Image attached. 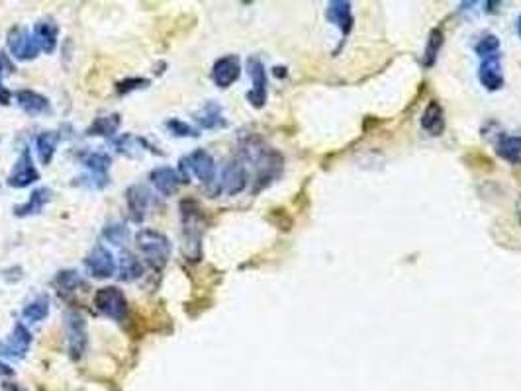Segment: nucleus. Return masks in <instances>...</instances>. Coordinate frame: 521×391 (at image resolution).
Instances as JSON below:
<instances>
[{
	"mask_svg": "<svg viewBox=\"0 0 521 391\" xmlns=\"http://www.w3.org/2000/svg\"><path fill=\"white\" fill-rule=\"evenodd\" d=\"M16 102L28 115H43V113L52 112L49 100L38 94L36 90H20L16 93Z\"/></svg>",
	"mask_w": 521,
	"mask_h": 391,
	"instance_id": "obj_16",
	"label": "nucleus"
},
{
	"mask_svg": "<svg viewBox=\"0 0 521 391\" xmlns=\"http://www.w3.org/2000/svg\"><path fill=\"white\" fill-rule=\"evenodd\" d=\"M136 245L139 253L147 258V262L155 270H161L171 258V243L161 231L141 229L136 235Z\"/></svg>",
	"mask_w": 521,
	"mask_h": 391,
	"instance_id": "obj_2",
	"label": "nucleus"
},
{
	"mask_svg": "<svg viewBox=\"0 0 521 391\" xmlns=\"http://www.w3.org/2000/svg\"><path fill=\"white\" fill-rule=\"evenodd\" d=\"M24 319L30 321V323H40L43 321L47 315H49V299L47 296H40L36 298L31 303H28L24 311H22Z\"/></svg>",
	"mask_w": 521,
	"mask_h": 391,
	"instance_id": "obj_28",
	"label": "nucleus"
},
{
	"mask_svg": "<svg viewBox=\"0 0 521 391\" xmlns=\"http://www.w3.org/2000/svg\"><path fill=\"white\" fill-rule=\"evenodd\" d=\"M500 49V40L496 38V35H484L479 43H476V47H474V51L479 53L480 57H490L494 53H498Z\"/></svg>",
	"mask_w": 521,
	"mask_h": 391,
	"instance_id": "obj_32",
	"label": "nucleus"
},
{
	"mask_svg": "<svg viewBox=\"0 0 521 391\" xmlns=\"http://www.w3.org/2000/svg\"><path fill=\"white\" fill-rule=\"evenodd\" d=\"M282 71H284V69L277 67V69H274V74H277V77H284V72H282Z\"/></svg>",
	"mask_w": 521,
	"mask_h": 391,
	"instance_id": "obj_39",
	"label": "nucleus"
},
{
	"mask_svg": "<svg viewBox=\"0 0 521 391\" xmlns=\"http://www.w3.org/2000/svg\"><path fill=\"white\" fill-rule=\"evenodd\" d=\"M327 18L334 22L335 26L341 30L343 38H347L353 30V14H351V4L345 0H334L327 6Z\"/></svg>",
	"mask_w": 521,
	"mask_h": 391,
	"instance_id": "obj_17",
	"label": "nucleus"
},
{
	"mask_svg": "<svg viewBox=\"0 0 521 391\" xmlns=\"http://www.w3.org/2000/svg\"><path fill=\"white\" fill-rule=\"evenodd\" d=\"M57 35H59V28L53 20H40L33 28V38L40 45V49L45 53H53L57 47Z\"/></svg>",
	"mask_w": 521,
	"mask_h": 391,
	"instance_id": "obj_19",
	"label": "nucleus"
},
{
	"mask_svg": "<svg viewBox=\"0 0 521 391\" xmlns=\"http://www.w3.org/2000/svg\"><path fill=\"white\" fill-rule=\"evenodd\" d=\"M496 153L510 163H518L521 159V135H504L496 143Z\"/></svg>",
	"mask_w": 521,
	"mask_h": 391,
	"instance_id": "obj_24",
	"label": "nucleus"
},
{
	"mask_svg": "<svg viewBox=\"0 0 521 391\" xmlns=\"http://www.w3.org/2000/svg\"><path fill=\"white\" fill-rule=\"evenodd\" d=\"M143 274V264L139 262V258L132 253L124 250L120 257V280L124 282H134Z\"/></svg>",
	"mask_w": 521,
	"mask_h": 391,
	"instance_id": "obj_25",
	"label": "nucleus"
},
{
	"mask_svg": "<svg viewBox=\"0 0 521 391\" xmlns=\"http://www.w3.org/2000/svg\"><path fill=\"white\" fill-rule=\"evenodd\" d=\"M518 217H520V221H521V194H520V198H518Z\"/></svg>",
	"mask_w": 521,
	"mask_h": 391,
	"instance_id": "obj_38",
	"label": "nucleus"
},
{
	"mask_svg": "<svg viewBox=\"0 0 521 391\" xmlns=\"http://www.w3.org/2000/svg\"><path fill=\"white\" fill-rule=\"evenodd\" d=\"M196 122H199L204 129H218V127H226L228 122L221 115V108L218 104L208 102L199 113H196Z\"/></svg>",
	"mask_w": 521,
	"mask_h": 391,
	"instance_id": "obj_22",
	"label": "nucleus"
},
{
	"mask_svg": "<svg viewBox=\"0 0 521 391\" xmlns=\"http://www.w3.org/2000/svg\"><path fill=\"white\" fill-rule=\"evenodd\" d=\"M149 202H151V192L147 190L146 186L141 184H134L130 186L125 190V204H127V212L134 221H143L146 217L147 207H149Z\"/></svg>",
	"mask_w": 521,
	"mask_h": 391,
	"instance_id": "obj_14",
	"label": "nucleus"
},
{
	"mask_svg": "<svg viewBox=\"0 0 521 391\" xmlns=\"http://www.w3.org/2000/svg\"><path fill=\"white\" fill-rule=\"evenodd\" d=\"M31 344V333L26 329L24 323H16L12 333L6 337V339L0 342V354L4 358H10V360H20L28 354Z\"/></svg>",
	"mask_w": 521,
	"mask_h": 391,
	"instance_id": "obj_5",
	"label": "nucleus"
},
{
	"mask_svg": "<svg viewBox=\"0 0 521 391\" xmlns=\"http://www.w3.org/2000/svg\"><path fill=\"white\" fill-rule=\"evenodd\" d=\"M182 255L196 262L202 257V214L194 202H182Z\"/></svg>",
	"mask_w": 521,
	"mask_h": 391,
	"instance_id": "obj_1",
	"label": "nucleus"
},
{
	"mask_svg": "<svg viewBox=\"0 0 521 391\" xmlns=\"http://www.w3.org/2000/svg\"><path fill=\"white\" fill-rule=\"evenodd\" d=\"M146 141L143 139H137L134 135H124L122 139H118L116 141V147H118V151L120 153L127 154V157H139V145H143Z\"/></svg>",
	"mask_w": 521,
	"mask_h": 391,
	"instance_id": "obj_31",
	"label": "nucleus"
},
{
	"mask_svg": "<svg viewBox=\"0 0 521 391\" xmlns=\"http://www.w3.org/2000/svg\"><path fill=\"white\" fill-rule=\"evenodd\" d=\"M94 305L100 313L114 321H124L127 315V301L122 289L116 286L110 288H100L94 294Z\"/></svg>",
	"mask_w": 521,
	"mask_h": 391,
	"instance_id": "obj_3",
	"label": "nucleus"
},
{
	"mask_svg": "<svg viewBox=\"0 0 521 391\" xmlns=\"http://www.w3.org/2000/svg\"><path fill=\"white\" fill-rule=\"evenodd\" d=\"M120 127V115L110 113V115H100L94 120V124L88 127V135H100V137H114V134Z\"/></svg>",
	"mask_w": 521,
	"mask_h": 391,
	"instance_id": "obj_27",
	"label": "nucleus"
},
{
	"mask_svg": "<svg viewBox=\"0 0 521 391\" xmlns=\"http://www.w3.org/2000/svg\"><path fill=\"white\" fill-rule=\"evenodd\" d=\"M247 186V170H245V165L241 161H230L224 173H221V184H219V190H224L226 194L235 196L245 190Z\"/></svg>",
	"mask_w": 521,
	"mask_h": 391,
	"instance_id": "obj_12",
	"label": "nucleus"
},
{
	"mask_svg": "<svg viewBox=\"0 0 521 391\" xmlns=\"http://www.w3.org/2000/svg\"><path fill=\"white\" fill-rule=\"evenodd\" d=\"M53 192L49 188H38V190H33L30 196V200L26 202V204H20V206L14 207V214L18 217H28V216H36V214H40L43 209V206L52 200Z\"/></svg>",
	"mask_w": 521,
	"mask_h": 391,
	"instance_id": "obj_20",
	"label": "nucleus"
},
{
	"mask_svg": "<svg viewBox=\"0 0 521 391\" xmlns=\"http://www.w3.org/2000/svg\"><path fill=\"white\" fill-rule=\"evenodd\" d=\"M110 157L106 153H88L84 157V165L93 173L94 180H98V188L108 182V168H110Z\"/></svg>",
	"mask_w": 521,
	"mask_h": 391,
	"instance_id": "obj_21",
	"label": "nucleus"
},
{
	"mask_svg": "<svg viewBox=\"0 0 521 391\" xmlns=\"http://www.w3.org/2000/svg\"><path fill=\"white\" fill-rule=\"evenodd\" d=\"M36 180H40V173L33 166L30 151L26 149V151H22L16 165L12 168L10 176H8V184L14 186V188H26V186L33 184Z\"/></svg>",
	"mask_w": 521,
	"mask_h": 391,
	"instance_id": "obj_10",
	"label": "nucleus"
},
{
	"mask_svg": "<svg viewBox=\"0 0 521 391\" xmlns=\"http://www.w3.org/2000/svg\"><path fill=\"white\" fill-rule=\"evenodd\" d=\"M421 127L429 135H435V137L445 131V112L437 100H431L426 106V110L421 113Z\"/></svg>",
	"mask_w": 521,
	"mask_h": 391,
	"instance_id": "obj_18",
	"label": "nucleus"
},
{
	"mask_svg": "<svg viewBox=\"0 0 521 391\" xmlns=\"http://www.w3.org/2000/svg\"><path fill=\"white\" fill-rule=\"evenodd\" d=\"M0 374H6V376H12L14 374V370H10L6 364H0Z\"/></svg>",
	"mask_w": 521,
	"mask_h": 391,
	"instance_id": "obj_37",
	"label": "nucleus"
},
{
	"mask_svg": "<svg viewBox=\"0 0 521 391\" xmlns=\"http://www.w3.org/2000/svg\"><path fill=\"white\" fill-rule=\"evenodd\" d=\"M10 71H14V67H12L8 55H4V53L0 51V104H8V100H10V94L6 93V90H4V86H2V79H4V74H8Z\"/></svg>",
	"mask_w": 521,
	"mask_h": 391,
	"instance_id": "obj_33",
	"label": "nucleus"
},
{
	"mask_svg": "<svg viewBox=\"0 0 521 391\" xmlns=\"http://www.w3.org/2000/svg\"><path fill=\"white\" fill-rule=\"evenodd\" d=\"M143 86H149L147 79H127L124 83L118 84V93L127 94L132 93V90H137V88H143Z\"/></svg>",
	"mask_w": 521,
	"mask_h": 391,
	"instance_id": "obj_35",
	"label": "nucleus"
},
{
	"mask_svg": "<svg viewBox=\"0 0 521 391\" xmlns=\"http://www.w3.org/2000/svg\"><path fill=\"white\" fill-rule=\"evenodd\" d=\"M190 173L199 178L202 184L212 186L216 180V163L212 159V154L204 149H196L192 154L185 157Z\"/></svg>",
	"mask_w": 521,
	"mask_h": 391,
	"instance_id": "obj_8",
	"label": "nucleus"
},
{
	"mask_svg": "<svg viewBox=\"0 0 521 391\" xmlns=\"http://www.w3.org/2000/svg\"><path fill=\"white\" fill-rule=\"evenodd\" d=\"M86 270L91 272L93 278H110L116 272V260L112 253L104 248L102 245L93 248V253L84 260Z\"/></svg>",
	"mask_w": 521,
	"mask_h": 391,
	"instance_id": "obj_9",
	"label": "nucleus"
},
{
	"mask_svg": "<svg viewBox=\"0 0 521 391\" xmlns=\"http://www.w3.org/2000/svg\"><path fill=\"white\" fill-rule=\"evenodd\" d=\"M479 79L486 90H500L504 86V72H501V55L494 53L480 63Z\"/></svg>",
	"mask_w": 521,
	"mask_h": 391,
	"instance_id": "obj_13",
	"label": "nucleus"
},
{
	"mask_svg": "<svg viewBox=\"0 0 521 391\" xmlns=\"http://www.w3.org/2000/svg\"><path fill=\"white\" fill-rule=\"evenodd\" d=\"M241 65L235 55H226L212 67V81L218 84L219 88H228L240 79Z\"/></svg>",
	"mask_w": 521,
	"mask_h": 391,
	"instance_id": "obj_11",
	"label": "nucleus"
},
{
	"mask_svg": "<svg viewBox=\"0 0 521 391\" xmlns=\"http://www.w3.org/2000/svg\"><path fill=\"white\" fill-rule=\"evenodd\" d=\"M518 33H520V38H521V16L518 18Z\"/></svg>",
	"mask_w": 521,
	"mask_h": 391,
	"instance_id": "obj_40",
	"label": "nucleus"
},
{
	"mask_svg": "<svg viewBox=\"0 0 521 391\" xmlns=\"http://www.w3.org/2000/svg\"><path fill=\"white\" fill-rule=\"evenodd\" d=\"M443 40H445V35H443V31L439 30V28H433L431 33H429V40L428 45H426V55H423V65L426 67H431L435 59H437L439 49L443 47Z\"/></svg>",
	"mask_w": 521,
	"mask_h": 391,
	"instance_id": "obj_29",
	"label": "nucleus"
},
{
	"mask_svg": "<svg viewBox=\"0 0 521 391\" xmlns=\"http://www.w3.org/2000/svg\"><path fill=\"white\" fill-rule=\"evenodd\" d=\"M165 125H167L169 131L173 135H177V137H196L199 135V131L194 127H190V125L180 122V120H169Z\"/></svg>",
	"mask_w": 521,
	"mask_h": 391,
	"instance_id": "obj_34",
	"label": "nucleus"
},
{
	"mask_svg": "<svg viewBox=\"0 0 521 391\" xmlns=\"http://www.w3.org/2000/svg\"><path fill=\"white\" fill-rule=\"evenodd\" d=\"M247 71H249L251 81H253V88L247 93V100L255 108H263L265 102H267V72H265V65L260 63L259 57H249L247 59Z\"/></svg>",
	"mask_w": 521,
	"mask_h": 391,
	"instance_id": "obj_7",
	"label": "nucleus"
},
{
	"mask_svg": "<svg viewBox=\"0 0 521 391\" xmlns=\"http://www.w3.org/2000/svg\"><path fill=\"white\" fill-rule=\"evenodd\" d=\"M132 237V233H130V229L122 223H112V225H106L104 231H102V239H106L108 243H112V245H125L127 241Z\"/></svg>",
	"mask_w": 521,
	"mask_h": 391,
	"instance_id": "obj_30",
	"label": "nucleus"
},
{
	"mask_svg": "<svg viewBox=\"0 0 521 391\" xmlns=\"http://www.w3.org/2000/svg\"><path fill=\"white\" fill-rule=\"evenodd\" d=\"M149 178L157 188V192L163 196H173L180 188V184H185L177 170L169 166H159L155 170H151Z\"/></svg>",
	"mask_w": 521,
	"mask_h": 391,
	"instance_id": "obj_15",
	"label": "nucleus"
},
{
	"mask_svg": "<svg viewBox=\"0 0 521 391\" xmlns=\"http://www.w3.org/2000/svg\"><path fill=\"white\" fill-rule=\"evenodd\" d=\"M8 47H10V53L18 61H31L40 53V45L36 42L33 33L24 30V28H14L10 31V35H8Z\"/></svg>",
	"mask_w": 521,
	"mask_h": 391,
	"instance_id": "obj_6",
	"label": "nucleus"
},
{
	"mask_svg": "<svg viewBox=\"0 0 521 391\" xmlns=\"http://www.w3.org/2000/svg\"><path fill=\"white\" fill-rule=\"evenodd\" d=\"M59 135L55 131H43L38 141H36V147H38V154H40V161L43 165H49L53 161V154L57 151V143H59Z\"/></svg>",
	"mask_w": 521,
	"mask_h": 391,
	"instance_id": "obj_26",
	"label": "nucleus"
},
{
	"mask_svg": "<svg viewBox=\"0 0 521 391\" xmlns=\"http://www.w3.org/2000/svg\"><path fill=\"white\" fill-rule=\"evenodd\" d=\"M65 330H67V340H69V352L71 358L79 360L86 350L88 344V333H86V321L83 315L77 311H69L65 315Z\"/></svg>",
	"mask_w": 521,
	"mask_h": 391,
	"instance_id": "obj_4",
	"label": "nucleus"
},
{
	"mask_svg": "<svg viewBox=\"0 0 521 391\" xmlns=\"http://www.w3.org/2000/svg\"><path fill=\"white\" fill-rule=\"evenodd\" d=\"M53 286L57 288V292L61 294L63 298H69V296L75 294L79 288H84V282L75 270H63V272H59V274L55 276Z\"/></svg>",
	"mask_w": 521,
	"mask_h": 391,
	"instance_id": "obj_23",
	"label": "nucleus"
},
{
	"mask_svg": "<svg viewBox=\"0 0 521 391\" xmlns=\"http://www.w3.org/2000/svg\"><path fill=\"white\" fill-rule=\"evenodd\" d=\"M4 391H26L20 385H16V383H4Z\"/></svg>",
	"mask_w": 521,
	"mask_h": 391,
	"instance_id": "obj_36",
	"label": "nucleus"
}]
</instances>
